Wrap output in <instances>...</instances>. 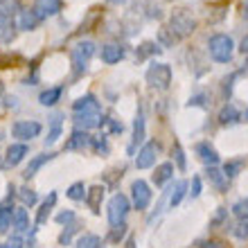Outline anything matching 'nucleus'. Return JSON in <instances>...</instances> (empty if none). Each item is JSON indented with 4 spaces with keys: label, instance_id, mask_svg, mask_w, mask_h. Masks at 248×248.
Returning a JSON list of instances; mask_svg holds the SVG:
<instances>
[{
    "label": "nucleus",
    "instance_id": "obj_1",
    "mask_svg": "<svg viewBox=\"0 0 248 248\" xmlns=\"http://www.w3.org/2000/svg\"><path fill=\"white\" fill-rule=\"evenodd\" d=\"M232 50H235V43H232V39H230L228 34H215V36H210L208 52L217 63H228L232 59Z\"/></svg>",
    "mask_w": 248,
    "mask_h": 248
},
{
    "label": "nucleus",
    "instance_id": "obj_2",
    "mask_svg": "<svg viewBox=\"0 0 248 248\" xmlns=\"http://www.w3.org/2000/svg\"><path fill=\"white\" fill-rule=\"evenodd\" d=\"M171 34H174V39H185L189 34L196 30V20L192 18V14H187L185 9H178V12L171 14L170 18V27H167Z\"/></svg>",
    "mask_w": 248,
    "mask_h": 248
},
{
    "label": "nucleus",
    "instance_id": "obj_3",
    "mask_svg": "<svg viewBox=\"0 0 248 248\" xmlns=\"http://www.w3.org/2000/svg\"><path fill=\"white\" fill-rule=\"evenodd\" d=\"M93 54H95V43H93V41H81V43H77V46L72 47L70 50V63H72L75 75L86 72L88 61H91Z\"/></svg>",
    "mask_w": 248,
    "mask_h": 248
},
{
    "label": "nucleus",
    "instance_id": "obj_4",
    "mask_svg": "<svg viewBox=\"0 0 248 248\" xmlns=\"http://www.w3.org/2000/svg\"><path fill=\"white\" fill-rule=\"evenodd\" d=\"M147 84L156 91H167L171 84V68L167 63H151L147 70Z\"/></svg>",
    "mask_w": 248,
    "mask_h": 248
},
{
    "label": "nucleus",
    "instance_id": "obj_5",
    "mask_svg": "<svg viewBox=\"0 0 248 248\" xmlns=\"http://www.w3.org/2000/svg\"><path fill=\"white\" fill-rule=\"evenodd\" d=\"M131 210V203L129 199L124 194H115L111 196V201H108V208H106V215H108V223L111 226H120V223H124V219H126V215H129Z\"/></svg>",
    "mask_w": 248,
    "mask_h": 248
},
{
    "label": "nucleus",
    "instance_id": "obj_6",
    "mask_svg": "<svg viewBox=\"0 0 248 248\" xmlns=\"http://www.w3.org/2000/svg\"><path fill=\"white\" fill-rule=\"evenodd\" d=\"M158 154H160V142H156V140L147 142L142 149L138 151L136 167H138V170H149V167H154V165H156Z\"/></svg>",
    "mask_w": 248,
    "mask_h": 248
},
{
    "label": "nucleus",
    "instance_id": "obj_7",
    "mask_svg": "<svg viewBox=\"0 0 248 248\" xmlns=\"http://www.w3.org/2000/svg\"><path fill=\"white\" fill-rule=\"evenodd\" d=\"M131 199H133V208L136 210H147L151 203V187L138 178V181L131 183Z\"/></svg>",
    "mask_w": 248,
    "mask_h": 248
},
{
    "label": "nucleus",
    "instance_id": "obj_8",
    "mask_svg": "<svg viewBox=\"0 0 248 248\" xmlns=\"http://www.w3.org/2000/svg\"><path fill=\"white\" fill-rule=\"evenodd\" d=\"M41 133V124L36 120H18V122H14L12 126V136L18 138V140H32Z\"/></svg>",
    "mask_w": 248,
    "mask_h": 248
},
{
    "label": "nucleus",
    "instance_id": "obj_9",
    "mask_svg": "<svg viewBox=\"0 0 248 248\" xmlns=\"http://www.w3.org/2000/svg\"><path fill=\"white\" fill-rule=\"evenodd\" d=\"M75 126L77 131H88L95 126H102V111H79L75 113Z\"/></svg>",
    "mask_w": 248,
    "mask_h": 248
},
{
    "label": "nucleus",
    "instance_id": "obj_10",
    "mask_svg": "<svg viewBox=\"0 0 248 248\" xmlns=\"http://www.w3.org/2000/svg\"><path fill=\"white\" fill-rule=\"evenodd\" d=\"M61 7H63L61 0H36V5H34L32 9H34V14L43 20V18H50V16H57V14L61 12Z\"/></svg>",
    "mask_w": 248,
    "mask_h": 248
},
{
    "label": "nucleus",
    "instance_id": "obj_11",
    "mask_svg": "<svg viewBox=\"0 0 248 248\" xmlns=\"http://www.w3.org/2000/svg\"><path fill=\"white\" fill-rule=\"evenodd\" d=\"M27 144H12L9 149H7L5 154V160H2V167L5 170H12V167H16V165L23 160V158L27 156Z\"/></svg>",
    "mask_w": 248,
    "mask_h": 248
},
{
    "label": "nucleus",
    "instance_id": "obj_12",
    "mask_svg": "<svg viewBox=\"0 0 248 248\" xmlns=\"http://www.w3.org/2000/svg\"><path fill=\"white\" fill-rule=\"evenodd\" d=\"M142 140H144V113L142 108H138L136 120H133V138H131V144H129V154H133Z\"/></svg>",
    "mask_w": 248,
    "mask_h": 248
},
{
    "label": "nucleus",
    "instance_id": "obj_13",
    "mask_svg": "<svg viewBox=\"0 0 248 248\" xmlns=\"http://www.w3.org/2000/svg\"><path fill=\"white\" fill-rule=\"evenodd\" d=\"M39 16L34 14V9H20L18 12V20H16V27L23 30V32H32L39 25Z\"/></svg>",
    "mask_w": 248,
    "mask_h": 248
},
{
    "label": "nucleus",
    "instance_id": "obj_14",
    "mask_svg": "<svg viewBox=\"0 0 248 248\" xmlns=\"http://www.w3.org/2000/svg\"><path fill=\"white\" fill-rule=\"evenodd\" d=\"M196 156L201 158V163H205L208 167H215L219 163V154L215 147H210V142H199L196 144Z\"/></svg>",
    "mask_w": 248,
    "mask_h": 248
},
{
    "label": "nucleus",
    "instance_id": "obj_15",
    "mask_svg": "<svg viewBox=\"0 0 248 248\" xmlns=\"http://www.w3.org/2000/svg\"><path fill=\"white\" fill-rule=\"evenodd\" d=\"M217 120H219L221 126H235L237 122H242V113L237 111L232 104H226L221 111H219V118Z\"/></svg>",
    "mask_w": 248,
    "mask_h": 248
},
{
    "label": "nucleus",
    "instance_id": "obj_16",
    "mask_svg": "<svg viewBox=\"0 0 248 248\" xmlns=\"http://www.w3.org/2000/svg\"><path fill=\"white\" fill-rule=\"evenodd\" d=\"M102 199H104V187L102 185H93L88 192H86V203H88V208L95 212V215H99L102 212Z\"/></svg>",
    "mask_w": 248,
    "mask_h": 248
},
{
    "label": "nucleus",
    "instance_id": "obj_17",
    "mask_svg": "<svg viewBox=\"0 0 248 248\" xmlns=\"http://www.w3.org/2000/svg\"><path fill=\"white\" fill-rule=\"evenodd\" d=\"M16 36V25H14L12 16H0V43L9 46Z\"/></svg>",
    "mask_w": 248,
    "mask_h": 248
},
{
    "label": "nucleus",
    "instance_id": "obj_18",
    "mask_svg": "<svg viewBox=\"0 0 248 248\" xmlns=\"http://www.w3.org/2000/svg\"><path fill=\"white\" fill-rule=\"evenodd\" d=\"M208 181L212 183V187L217 189V192H226L230 185V178L223 174V171H219L217 167H210L208 170Z\"/></svg>",
    "mask_w": 248,
    "mask_h": 248
},
{
    "label": "nucleus",
    "instance_id": "obj_19",
    "mask_svg": "<svg viewBox=\"0 0 248 248\" xmlns=\"http://www.w3.org/2000/svg\"><path fill=\"white\" fill-rule=\"evenodd\" d=\"M93 144V138L86 133V131H75L68 142H65V149H84V147H91Z\"/></svg>",
    "mask_w": 248,
    "mask_h": 248
},
{
    "label": "nucleus",
    "instance_id": "obj_20",
    "mask_svg": "<svg viewBox=\"0 0 248 248\" xmlns=\"http://www.w3.org/2000/svg\"><path fill=\"white\" fill-rule=\"evenodd\" d=\"M124 57V47L118 43H108V46L102 47V61L104 63H118Z\"/></svg>",
    "mask_w": 248,
    "mask_h": 248
},
{
    "label": "nucleus",
    "instance_id": "obj_21",
    "mask_svg": "<svg viewBox=\"0 0 248 248\" xmlns=\"http://www.w3.org/2000/svg\"><path fill=\"white\" fill-rule=\"evenodd\" d=\"M52 158H54V154H41V156H34L32 160H30V165L25 167V171H23V176H25V178H32L34 174H36V171H39L46 163H50Z\"/></svg>",
    "mask_w": 248,
    "mask_h": 248
},
{
    "label": "nucleus",
    "instance_id": "obj_22",
    "mask_svg": "<svg viewBox=\"0 0 248 248\" xmlns=\"http://www.w3.org/2000/svg\"><path fill=\"white\" fill-rule=\"evenodd\" d=\"M72 111L79 113V111H102V106H99L97 97L95 95H84V97H79L75 104H72Z\"/></svg>",
    "mask_w": 248,
    "mask_h": 248
},
{
    "label": "nucleus",
    "instance_id": "obj_23",
    "mask_svg": "<svg viewBox=\"0 0 248 248\" xmlns=\"http://www.w3.org/2000/svg\"><path fill=\"white\" fill-rule=\"evenodd\" d=\"M171 176H174V165L163 163V165H158L156 171H154V183H156V187H160V185H165Z\"/></svg>",
    "mask_w": 248,
    "mask_h": 248
},
{
    "label": "nucleus",
    "instance_id": "obj_24",
    "mask_svg": "<svg viewBox=\"0 0 248 248\" xmlns=\"http://www.w3.org/2000/svg\"><path fill=\"white\" fill-rule=\"evenodd\" d=\"M14 215H16V208H14V205H9V203L0 205V232H7V230L12 228Z\"/></svg>",
    "mask_w": 248,
    "mask_h": 248
},
{
    "label": "nucleus",
    "instance_id": "obj_25",
    "mask_svg": "<svg viewBox=\"0 0 248 248\" xmlns=\"http://www.w3.org/2000/svg\"><path fill=\"white\" fill-rule=\"evenodd\" d=\"M185 192H187V181H176L174 187L170 189V208H176L178 203L183 201Z\"/></svg>",
    "mask_w": 248,
    "mask_h": 248
},
{
    "label": "nucleus",
    "instance_id": "obj_26",
    "mask_svg": "<svg viewBox=\"0 0 248 248\" xmlns=\"http://www.w3.org/2000/svg\"><path fill=\"white\" fill-rule=\"evenodd\" d=\"M54 203H57V192H50V196L43 201V205H41V210H39V215H36V226L46 223V219L50 217V212H52V208H54Z\"/></svg>",
    "mask_w": 248,
    "mask_h": 248
},
{
    "label": "nucleus",
    "instance_id": "obj_27",
    "mask_svg": "<svg viewBox=\"0 0 248 248\" xmlns=\"http://www.w3.org/2000/svg\"><path fill=\"white\" fill-rule=\"evenodd\" d=\"M61 93H63V88H59V86L57 88H47V91H43L39 95V102L43 106H54L61 99Z\"/></svg>",
    "mask_w": 248,
    "mask_h": 248
},
{
    "label": "nucleus",
    "instance_id": "obj_28",
    "mask_svg": "<svg viewBox=\"0 0 248 248\" xmlns=\"http://www.w3.org/2000/svg\"><path fill=\"white\" fill-rule=\"evenodd\" d=\"M61 120H63L61 113H54L52 115V129H50V133H47V138H46V147H50V144H54L57 140H59V136H61Z\"/></svg>",
    "mask_w": 248,
    "mask_h": 248
},
{
    "label": "nucleus",
    "instance_id": "obj_29",
    "mask_svg": "<svg viewBox=\"0 0 248 248\" xmlns=\"http://www.w3.org/2000/svg\"><path fill=\"white\" fill-rule=\"evenodd\" d=\"M14 228H16V232H25V230L30 228V219H27L25 208L16 210V215H14Z\"/></svg>",
    "mask_w": 248,
    "mask_h": 248
},
{
    "label": "nucleus",
    "instance_id": "obj_30",
    "mask_svg": "<svg viewBox=\"0 0 248 248\" xmlns=\"http://www.w3.org/2000/svg\"><path fill=\"white\" fill-rule=\"evenodd\" d=\"M102 246V239L97 235H93V232H86L77 239V248H99Z\"/></svg>",
    "mask_w": 248,
    "mask_h": 248
},
{
    "label": "nucleus",
    "instance_id": "obj_31",
    "mask_svg": "<svg viewBox=\"0 0 248 248\" xmlns=\"http://www.w3.org/2000/svg\"><path fill=\"white\" fill-rule=\"evenodd\" d=\"M20 12V0H0V16H14Z\"/></svg>",
    "mask_w": 248,
    "mask_h": 248
},
{
    "label": "nucleus",
    "instance_id": "obj_32",
    "mask_svg": "<svg viewBox=\"0 0 248 248\" xmlns=\"http://www.w3.org/2000/svg\"><path fill=\"white\" fill-rule=\"evenodd\" d=\"M68 199H72V201H84L86 199V185L81 183V181H77V183H72L70 187H68Z\"/></svg>",
    "mask_w": 248,
    "mask_h": 248
},
{
    "label": "nucleus",
    "instance_id": "obj_33",
    "mask_svg": "<svg viewBox=\"0 0 248 248\" xmlns=\"http://www.w3.org/2000/svg\"><path fill=\"white\" fill-rule=\"evenodd\" d=\"M244 160H230V163H226L223 165V174H226V176L228 178H235L237 174H239V171H242V167H244Z\"/></svg>",
    "mask_w": 248,
    "mask_h": 248
},
{
    "label": "nucleus",
    "instance_id": "obj_34",
    "mask_svg": "<svg viewBox=\"0 0 248 248\" xmlns=\"http://www.w3.org/2000/svg\"><path fill=\"white\" fill-rule=\"evenodd\" d=\"M232 215L237 219H246L248 221V199H239V201L232 205Z\"/></svg>",
    "mask_w": 248,
    "mask_h": 248
},
{
    "label": "nucleus",
    "instance_id": "obj_35",
    "mask_svg": "<svg viewBox=\"0 0 248 248\" xmlns=\"http://www.w3.org/2000/svg\"><path fill=\"white\" fill-rule=\"evenodd\" d=\"M18 196H20V201H23V205H34V203L39 201L36 192H34V189H30V187H23Z\"/></svg>",
    "mask_w": 248,
    "mask_h": 248
},
{
    "label": "nucleus",
    "instance_id": "obj_36",
    "mask_svg": "<svg viewBox=\"0 0 248 248\" xmlns=\"http://www.w3.org/2000/svg\"><path fill=\"white\" fill-rule=\"evenodd\" d=\"M156 52H158V46H156V43H142V46L136 50V57H138V59H144V57L156 54Z\"/></svg>",
    "mask_w": 248,
    "mask_h": 248
},
{
    "label": "nucleus",
    "instance_id": "obj_37",
    "mask_svg": "<svg viewBox=\"0 0 248 248\" xmlns=\"http://www.w3.org/2000/svg\"><path fill=\"white\" fill-rule=\"evenodd\" d=\"M232 235H235L237 239H248V221H246V219H239V221L235 223Z\"/></svg>",
    "mask_w": 248,
    "mask_h": 248
},
{
    "label": "nucleus",
    "instance_id": "obj_38",
    "mask_svg": "<svg viewBox=\"0 0 248 248\" xmlns=\"http://www.w3.org/2000/svg\"><path fill=\"white\" fill-rule=\"evenodd\" d=\"M102 129L111 131V133H122V122H115L113 118H106V120H102Z\"/></svg>",
    "mask_w": 248,
    "mask_h": 248
},
{
    "label": "nucleus",
    "instance_id": "obj_39",
    "mask_svg": "<svg viewBox=\"0 0 248 248\" xmlns=\"http://www.w3.org/2000/svg\"><path fill=\"white\" fill-rule=\"evenodd\" d=\"M174 158H176L178 170H181V171L187 170V163H185V154H183V147H181V144H174Z\"/></svg>",
    "mask_w": 248,
    "mask_h": 248
},
{
    "label": "nucleus",
    "instance_id": "obj_40",
    "mask_svg": "<svg viewBox=\"0 0 248 248\" xmlns=\"http://www.w3.org/2000/svg\"><path fill=\"white\" fill-rule=\"evenodd\" d=\"M124 235H126V226H124V223H120V226H113L108 239H111V242H120Z\"/></svg>",
    "mask_w": 248,
    "mask_h": 248
},
{
    "label": "nucleus",
    "instance_id": "obj_41",
    "mask_svg": "<svg viewBox=\"0 0 248 248\" xmlns=\"http://www.w3.org/2000/svg\"><path fill=\"white\" fill-rule=\"evenodd\" d=\"M93 147H95V151L97 154H108V142H106V138H97V140H93Z\"/></svg>",
    "mask_w": 248,
    "mask_h": 248
},
{
    "label": "nucleus",
    "instance_id": "obj_42",
    "mask_svg": "<svg viewBox=\"0 0 248 248\" xmlns=\"http://www.w3.org/2000/svg\"><path fill=\"white\" fill-rule=\"evenodd\" d=\"M75 226H68V230H63L61 232V237H59V244L61 246H65V244H70V239H72V235H75Z\"/></svg>",
    "mask_w": 248,
    "mask_h": 248
},
{
    "label": "nucleus",
    "instance_id": "obj_43",
    "mask_svg": "<svg viewBox=\"0 0 248 248\" xmlns=\"http://www.w3.org/2000/svg\"><path fill=\"white\" fill-rule=\"evenodd\" d=\"M57 221H59V223H72V221H75V212H72V210L59 212V215H57Z\"/></svg>",
    "mask_w": 248,
    "mask_h": 248
},
{
    "label": "nucleus",
    "instance_id": "obj_44",
    "mask_svg": "<svg viewBox=\"0 0 248 248\" xmlns=\"http://www.w3.org/2000/svg\"><path fill=\"white\" fill-rule=\"evenodd\" d=\"M199 194H201V178L194 176V178H192V192H189V196H192V199H196Z\"/></svg>",
    "mask_w": 248,
    "mask_h": 248
},
{
    "label": "nucleus",
    "instance_id": "obj_45",
    "mask_svg": "<svg viewBox=\"0 0 248 248\" xmlns=\"http://www.w3.org/2000/svg\"><path fill=\"white\" fill-rule=\"evenodd\" d=\"M5 248H23V239H20V235H14L12 239L5 244Z\"/></svg>",
    "mask_w": 248,
    "mask_h": 248
},
{
    "label": "nucleus",
    "instance_id": "obj_46",
    "mask_svg": "<svg viewBox=\"0 0 248 248\" xmlns=\"http://www.w3.org/2000/svg\"><path fill=\"white\" fill-rule=\"evenodd\" d=\"M205 104V95H194V97H189V102H187V106H203Z\"/></svg>",
    "mask_w": 248,
    "mask_h": 248
},
{
    "label": "nucleus",
    "instance_id": "obj_47",
    "mask_svg": "<svg viewBox=\"0 0 248 248\" xmlns=\"http://www.w3.org/2000/svg\"><path fill=\"white\" fill-rule=\"evenodd\" d=\"M124 248H138L136 239H133V237H129V239H126V244H124Z\"/></svg>",
    "mask_w": 248,
    "mask_h": 248
},
{
    "label": "nucleus",
    "instance_id": "obj_48",
    "mask_svg": "<svg viewBox=\"0 0 248 248\" xmlns=\"http://www.w3.org/2000/svg\"><path fill=\"white\" fill-rule=\"evenodd\" d=\"M242 16L248 20V0H244V5H242Z\"/></svg>",
    "mask_w": 248,
    "mask_h": 248
},
{
    "label": "nucleus",
    "instance_id": "obj_49",
    "mask_svg": "<svg viewBox=\"0 0 248 248\" xmlns=\"http://www.w3.org/2000/svg\"><path fill=\"white\" fill-rule=\"evenodd\" d=\"M239 50H242L244 54H248V36H246V39L242 41V46H239Z\"/></svg>",
    "mask_w": 248,
    "mask_h": 248
},
{
    "label": "nucleus",
    "instance_id": "obj_50",
    "mask_svg": "<svg viewBox=\"0 0 248 248\" xmlns=\"http://www.w3.org/2000/svg\"><path fill=\"white\" fill-rule=\"evenodd\" d=\"M203 248H221V246H219V242H208L203 244Z\"/></svg>",
    "mask_w": 248,
    "mask_h": 248
},
{
    "label": "nucleus",
    "instance_id": "obj_51",
    "mask_svg": "<svg viewBox=\"0 0 248 248\" xmlns=\"http://www.w3.org/2000/svg\"><path fill=\"white\" fill-rule=\"evenodd\" d=\"M108 2H111V5H124L126 0H108Z\"/></svg>",
    "mask_w": 248,
    "mask_h": 248
},
{
    "label": "nucleus",
    "instance_id": "obj_52",
    "mask_svg": "<svg viewBox=\"0 0 248 248\" xmlns=\"http://www.w3.org/2000/svg\"><path fill=\"white\" fill-rule=\"evenodd\" d=\"M242 120H244V122H248V111H246V113H244V115H242Z\"/></svg>",
    "mask_w": 248,
    "mask_h": 248
},
{
    "label": "nucleus",
    "instance_id": "obj_53",
    "mask_svg": "<svg viewBox=\"0 0 248 248\" xmlns=\"http://www.w3.org/2000/svg\"><path fill=\"white\" fill-rule=\"evenodd\" d=\"M0 99H2V84H0Z\"/></svg>",
    "mask_w": 248,
    "mask_h": 248
},
{
    "label": "nucleus",
    "instance_id": "obj_54",
    "mask_svg": "<svg viewBox=\"0 0 248 248\" xmlns=\"http://www.w3.org/2000/svg\"><path fill=\"white\" fill-rule=\"evenodd\" d=\"M0 248H5V246H0Z\"/></svg>",
    "mask_w": 248,
    "mask_h": 248
}]
</instances>
